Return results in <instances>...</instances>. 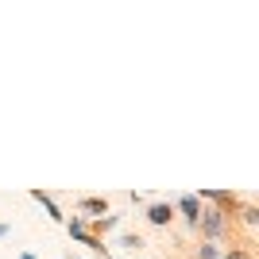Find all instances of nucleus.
Listing matches in <instances>:
<instances>
[{"mask_svg":"<svg viewBox=\"0 0 259 259\" xmlns=\"http://www.w3.org/2000/svg\"><path fill=\"white\" fill-rule=\"evenodd\" d=\"M221 251L225 248H217V244H194V259H221Z\"/></svg>","mask_w":259,"mask_h":259,"instance_id":"10","label":"nucleus"},{"mask_svg":"<svg viewBox=\"0 0 259 259\" xmlns=\"http://www.w3.org/2000/svg\"><path fill=\"white\" fill-rule=\"evenodd\" d=\"M143 221H147L151 228H170L174 225V205H170V201H147Z\"/></svg>","mask_w":259,"mask_h":259,"instance_id":"3","label":"nucleus"},{"mask_svg":"<svg viewBox=\"0 0 259 259\" xmlns=\"http://www.w3.org/2000/svg\"><path fill=\"white\" fill-rule=\"evenodd\" d=\"M232 221H236L240 228H255V225H259V205L244 197V205L236 209V217H232Z\"/></svg>","mask_w":259,"mask_h":259,"instance_id":"6","label":"nucleus"},{"mask_svg":"<svg viewBox=\"0 0 259 259\" xmlns=\"http://www.w3.org/2000/svg\"><path fill=\"white\" fill-rule=\"evenodd\" d=\"M116 228H120V217H112V213H108V217H97V221H85V232H89L93 240H105L108 232H116Z\"/></svg>","mask_w":259,"mask_h":259,"instance_id":"4","label":"nucleus"},{"mask_svg":"<svg viewBox=\"0 0 259 259\" xmlns=\"http://www.w3.org/2000/svg\"><path fill=\"white\" fill-rule=\"evenodd\" d=\"M8 232H12V228H8V225H4V221H0V240H4V236H8Z\"/></svg>","mask_w":259,"mask_h":259,"instance_id":"11","label":"nucleus"},{"mask_svg":"<svg viewBox=\"0 0 259 259\" xmlns=\"http://www.w3.org/2000/svg\"><path fill=\"white\" fill-rule=\"evenodd\" d=\"M97 259H120V255H112V251H105V255H97Z\"/></svg>","mask_w":259,"mask_h":259,"instance_id":"13","label":"nucleus"},{"mask_svg":"<svg viewBox=\"0 0 259 259\" xmlns=\"http://www.w3.org/2000/svg\"><path fill=\"white\" fill-rule=\"evenodd\" d=\"M31 201H39V205H43L47 213H51V221H54V225H62V221H66V213H62V209H58V201H54V194H47V190H31Z\"/></svg>","mask_w":259,"mask_h":259,"instance_id":"5","label":"nucleus"},{"mask_svg":"<svg viewBox=\"0 0 259 259\" xmlns=\"http://www.w3.org/2000/svg\"><path fill=\"white\" fill-rule=\"evenodd\" d=\"M174 205V221H182L190 232L197 228V221H201V201H197V194H178V201H170Z\"/></svg>","mask_w":259,"mask_h":259,"instance_id":"1","label":"nucleus"},{"mask_svg":"<svg viewBox=\"0 0 259 259\" xmlns=\"http://www.w3.org/2000/svg\"><path fill=\"white\" fill-rule=\"evenodd\" d=\"M66 259H81V255H74V251H66Z\"/></svg>","mask_w":259,"mask_h":259,"instance_id":"14","label":"nucleus"},{"mask_svg":"<svg viewBox=\"0 0 259 259\" xmlns=\"http://www.w3.org/2000/svg\"><path fill=\"white\" fill-rule=\"evenodd\" d=\"M116 248H124V251H143L147 244H143L140 232H120V236H116Z\"/></svg>","mask_w":259,"mask_h":259,"instance_id":"9","label":"nucleus"},{"mask_svg":"<svg viewBox=\"0 0 259 259\" xmlns=\"http://www.w3.org/2000/svg\"><path fill=\"white\" fill-rule=\"evenodd\" d=\"M62 225H66V232H70V240L85 244V236H89V232H85V217H66Z\"/></svg>","mask_w":259,"mask_h":259,"instance_id":"8","label":"nucleus"},{"mask_svg":"<svg viewBox=\"0 0 259 259\" xmlns=\"http://www.w3.org/2000/svg\"><path fill=\"white\" fill-rule=\"evenodd\" d=\"M16 259H35V255H31V251H20V255H16Z\"/></svg>","mask_w":259,"mask_h":259,"instance_id":"12","label":"nucleus"},{"mask_svg":"<svg viewBox=\"0 0 259 259\" xmlns=\"http://www.w3.org/2000/svg\"><path fill=\"white\" fill-rule=\"evenodd\" d=\"M74 209H77V217H85V221H97V217H108V213H112L108 197H101V194H81V197L74 201Z\"/></svg>","mask_w":259,"mask_h":259,"instance_id":"2","label":"nucleus"},{"mask_svg":"<svg viewBox=\"0 0 259 259\" xmlns=\"http://www.w3.org/2000/svg\"><path fill=\"white\" fill-rule=\"evenodd\" d=\"M221 259H255V240H244V244H228L221 251Z\"/></svg>","mask_w":259,"mask_h":259,"instance_id":"7","label":"nucleus"}]
</instances>
